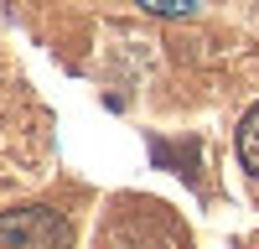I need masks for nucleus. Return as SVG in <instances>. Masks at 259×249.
<instances>
[{"instance_id":"f257e3e1","label":"nucleus","mask_w":259,"mask_h":249,"mask_svg":"<svg viewBox=\"0 0 259 249\" xmlns=\"http://www.w3.org/2000/svg\"><path fill=\"white\" fill-rule=\"evenodd\" d=\"M0 249H73V223L57 208H11L0 213Z\"/></svg>"},{"instance_id":"f03ea898","label":"nucleus","mask_w":259,"mask_h":249,"mask_svg":"<svg viewBox=\"0 0 259 249\" xmlns=\"http://www.w3.org/2000/svg\"><path fill=\"white\" fill-rule=\"evenodd\" d=\"M239 161L259 177V104H254V109L244 114V124H239Z\"/></svg>"},{"instance_id":"7ed1b4c3","label":"nucleus","mask_w":259,"mask_h":249,"mask_svg":"<svg viewBox=\"0 0 259 249\" xmlns=\"http://www.w3.org/2000/svg\"><path fill=\"white\" fill-rule=\"evenodd\" d=\"M140 11H150V16H192L197 11V0H135Z\"/></svg>"}]
</instances>
